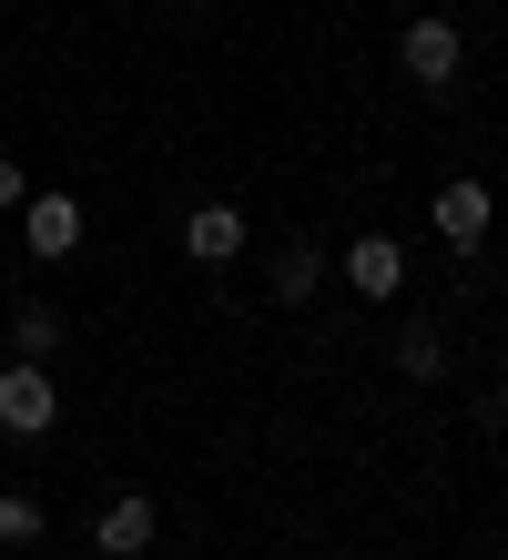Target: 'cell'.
<instances>
[{
    "instance_id": "7c38bea8",
    "label": "cell",
    "mask_w": 508,
    "mask_h": 560,
    "mask_svg": "<svg viewBox=\"0 0 508 560\" xmlns=\"http://www.w3.org/2000/svg\"><path fill=\"white\" fill-rule=\"evenodd\" d=\"M11 205H31V174H21L11 153H0V214H11Z\"/></svg>"
},
{
    "instance_id": "8fae6325",
    "label": "cell",
    "mask_w": 508,
    "mask_h": 560,
    "mask_svg": "<svg viewBox=\"0 0 508 560\" xmlns=\"http://www.w3.org/2000/svg\"><path fill=\"white\" fill-rule=\"evenodd\" d=\"M397 368L406 377H437V368H448V337H437V326H406V337H397Z\"/></svg>"
},
{
    "instance_id": "9c48e42d",
    "label": "cell",
    "mask_w": 508,
    "mask_h": 560,
    "mask_svg": "<svg viewBox=\"0 0 508 560\" xmlns=\"http://www.w3.org/2000/svg\"><path fill=\"white\" fill-rule=\"evenodd\" d=\"M42 530H51V520H42V500H31V489H0V550H31Z\"/></svg>"
},
{
    "instance_id": "7a4b0ae2",
    "label": "cell",
    "mask_w": 508,
    "mask_h": 560,
    "mask_svg": "<svg viewBox=\"0 0 508 560\" xmlns=\"http://www.w3.org/2000/svg\"><path fill=\"white\" fill-rule=\"evenodd\" d=\"M51 418H61V387L31 368V357H11V368H0V428H11V439H42Z\"/></svg>"
},
{
    "instance_id": "30bf717a",
    "label": "cell",
    "mask_w": 508,
    "mask_h": 560,
    "mask_svg": "<svg viewBox=\"0 0 508 560\" xmlns=\"http://www.w3.org/2000/svg\"><path fill=\"white\" fill-rule=\"evenodd\" d=\"M316 276H326L316 245H285V255H275V295H285V306H305V295H316Z\"/></svg>"
},
{
    "instance_id": "8992f818",
    "label": "cell",
    "mask_w": 508,
    "mask_h": 560,
    "mask_svg": "<svg viewBox=\"0 0 508 560\" xmlns=\"http://www.w3.org/2000/svg\"><path fill=\"white\" fill-rule=\"evenodd\" d=\"M346 285H356V295H397V285H406V245H397V235H356V245H346Z\"/></svg>"
},
{
    "instance_id": "ba28073f",
    "label": "cell",
    "mask_w": 508,
    "mask_h": 560,
    "mask_svg": "<svg viewBox=\"0 0 508 560\" xmlns=\"http://www.w3.org/2000/svg\"><path fill=\"white\" fill-rule=\"evenodd\" d=\"M61 337H72V316H61V306H42V295H31V306H11V357H31V368H42Z\"/></svg>"
},
{
    "instance_id": "277c9868",
    "label": "cell",
    "mask_w": 508,
    "mask_h": 560,
    "mask_svg": "<svg viewBox=\"0 0 508 560\" xmlns=\"http://www.w3.org/2000/svg\"><path fill=\"white\" fill-rule=\"evenodd\" d=\"M184 255H193V266H234V255H245V205H193Z\"/></svg>"
},
{
    "instance_id": "5b68a950",
    "label": "cell",
    "mask_w": 508,
    "mask_h": 560,
    "mask_svg": "<svg viewBox=\"0 0 508 560\" xmlns=\"http://www.w3.org/2000/svg\"><path fill=\"white\" fill-rule=\"evenodd\" d=\"M437 235H448V245H488V184L479 174L437 184Z\"/></svg>"
},
{
    "instance_id": "6da1fadb",
    "label": "cell",
    "mask_w": 508,
    "mask_h": 560,
    "mask_svg": "<svg viewBox=\"0 0 508 560\" xmlns=\"http://www.w3.org/2000/svg\"><path fill=\"white\" fill-rule=\"evenodd\" d=\"M458 61H468L458 21H406V31H397V72L417 82V92H448V82H458Z\"/></svg>"
},
{
    "instance_id": "4fadbf2b",
    "label": "cell",
    "mask_w": 508,
    "mask_h": 560,
    "mask_svg": "<svg viewBox=\"0 0 508 560\" xmlns=\"http://www.w3.org/2000/svg\"><path fill=\"white\" fill-rule=\"evenodd\" d=\"M102 560H143V550H102Z\"/></svg>"
},
{
    "instance_id": "52a82bcc",
    "label": "cell",
    "mask_w": 508,
    "mask_h": 560,
    "mask_svg": "<svg viewBox=\"0 0 508 560\" xmlns=\"http://www.w3.org/2000/svg\"><path fill=\"white\" fill-rule=\"evenodd\" d=\"M153 530H163L153 489H122V500L102 510V550H153Z\"/></svg>"
},
{
    "instance_id": "3957f363",
    "label": "cell",
    "mask_w": 508,
    "mask_h": 560,
    "mask_svg": "<svg viewBox=\"0 0 508 560\" xmlns=\"http://www.w3.org/2000/svg\"><path fill=\"white\" fill-rule=\"evenodd\" d=\"M31 255H42V266H61V255H82V205L72 194H31Z\"/></svg>"
}]
</instances>
